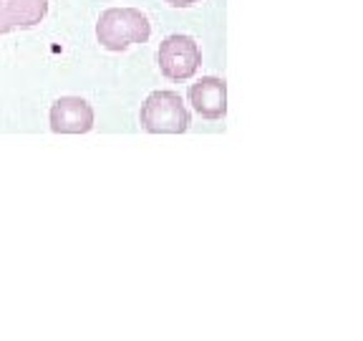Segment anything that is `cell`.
Returning <instances> with one entry per match:
<instances>
[{
	"mask_svg": "<svg viewBox=\"0 0 363 341\" xmlns=\"http://www.w3.org/2000/svg\"><path fill=\"white\" fill-rule=\"evenodd\" d=\"M149 36L152 26L136 8H108L96 23V38L106 51H126L134 43H147Z\"/></svg>",
	"mask_w": 363,
	"mask_h": 341,
	"instance_id": "6da1fadb",
	"label": "cell"
},
{
	"mask_svg": "<svg viewBox=\"0 0 363 341\" xmlns=\"http://www.w3.org/2000/svg\"><path fill=\"white\" fill-rule=\"evenodd\" d=\"M94 129V109L81 97H61L51 107V131L86 134Z\"/></svg>",
	"mask_w": 363,
	"mask_h": 341,
	"instance_id": "277c9868",
	"label": "cell"
},
{
	"mask_svg": "<svg viewBox=\"0 0 363 341\" xmlns=\"http://www.w3.org/2000/svg\"><path fill=\"white\" fill-rule=\"evenodd\" d=\"M164 3H169L172 8H189L194 3H199V0H164Z\"/></svg>",
	"mask_w": 363,
	"mask_h": 341,
	"instance_id": "ba28073f",
	"label": "cell"
},
{
	"mask_svg": "<svg viewBox=\"0 0 363 341\" xmlns=\"http://www.w3.org/2000/svg\"><path fill=\"white\" fill-rule=\"evenodd\" d=\"M48 13V0H8V18L13 28H33Z\"/></svg>",
	"mask_w": 363,
	"mask_h": 341,
	"instance_id": "8992f818",
	"label": "cell"
},
{
	"mask_svg": "<svg viewBox=\"0 0 363 341\" xmlns=\"http://www.w3.org/2000/svg\"><path fill=\"white\" fill-rule=\"evenodd\" d=\"M157 63L169 81H187L197 74L202 53H199V45L192 36L174 33L162 40L157 51Z\"/></svg>",
	"mask_w": 363,
	"mask_h": 341,
	"instance_id": "3957f363",
	"label": "cell"
},
{
	"mask_svg": "<svg viewBox=\"0 0 363 341\" xmlns=\"http://www.w3.org/2000/svg\"><path fill=\"white\" fill-rule=\"evenodd\" d=\"M13 31V23L8 18V0H0V36H6Z\"/></svg>",
	"mask_w": 363,
	"mask_h": 341,
	"instance_id": "52a82bcc",
	"label": "cell"
},
{
	"mask_svg": "<svg viewBox=\"0 0 363 341\" xmlns=\"http://www.w3.org/2000/svg\"><path fill=\"white\" fill-rule=\"evenodd\" d=\"M189 104L204 119H222L227 114V81L217 76H202L189 86Z\"/></svg>",
	"mask_w": 363,
	"mask_h": 341,
	"instance_id": "5b68a950",
	"label": "cell"
},
{
	"mask_svg": "<svg viewBox=\"0 0 363 341\" xmlns=\"http://www.w3.org/2000/svg\"><path fill=\"white\" fill-rule=\"evenodd\" d=\"M139 124L149 134H184L192 124V117L177 91H152L142 104Z\"/></svg>",
	"mask_w": 363,
	"mask_h": 341,
	"instance_id": "7a4b0ae2",
	"label": "cell"
}]
</instances>
